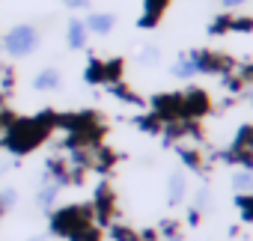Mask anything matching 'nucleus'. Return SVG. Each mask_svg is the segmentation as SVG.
<instances>
[{"mask_svg": "<svg viewBox=\"0 0 253 241\" xmlns=\"http://www.w3.org/2000/svg\"><path fill=\"white\" fill-rule=\"evenodd\" d=\"M54 128H57V116L51 110H45L39 116H27V119H12V122L3 128V146L12 155H27L39 143H45V137Z\"/></svg>", "mask_w": 253, "mask_h": 241, "instance_id": "f257e3e1", "label": "nucleus"}, {"mask_svg": "<svg viewBox=\"0 0 253 241\" xmlns=\"http://www.w3.org/2000/svg\"><path fill=\"white\" fill-rule=\"evenodd\" d=\"M39 42H42L39 27H36V24H27V21L12 24L3 36H0V48H3V54H6V57H12V60L30 57V54L39 48Z\"/></svg>", "mask_w": 253, "mask_h": 241, "instance_id": "f03ea898", "label": "nucleus"}, {"mask_svg": "<svg viewBox=\"0 0 253 241\" xmlns=\"http://www.w3.org/2000/svg\"><path fill=\"white\" fill-rule=\"evenodd\" d=\"M86 226H92V211L84 205H66L60 211H51V235H63L72 241Z\"/></svg>", "mask_w": 253, "mask_h": 241, "instance_id": "7ed1b4c3", "label": "nucleus"}, {"mask_svg": "<svg viewBox=\"0 0 253 241\" xmlns=\"http://www.w3.org/2000/svg\"><path fill=\"white\" fill-rule=\"evenodd\" d=\"M188 57H191V63H194L197 75H200V72H203V75H214V72H229V69H232V60H226L223 54L194 51V54H188Z\"/></svg>", "mask_w": 253, "mask_h": 241, "instance_id": "20e7f679", "label": "nucleus"}, {"mask_svg": "<svg viewBox=\"0 0 253 241\" xmlns=\"http://www.w3.org/2000/svg\"><path fill=\"white\" fill-rule=\"evenodd\" d=\"M60 86H63V72L54 69V66H48V69L33 75V89L36 92H57Z\"/></svg>", "mask_w": 253, "mask_h": 241, "instance_id": "39448f33", "label": "nucleus"}, {"mask_svg": "<svg viewBox=\"0 0 253 241\" xmlns=\"http://www.w3.org/2000/svg\"><path fill=\"white\" fill-rule=\"evenodd\" d=\"M86 42H89V30H86L84 18H72L69 27H66V45H69L72 51H84Z\"/></svg>", "mask_w": 253, "mask_h": 241, "instance_id": "423d86ee", "label": "nucleus"}, {"mask_svg": "<svg viewBox=\"0 0 253 241\" xmlns=\"http://www.w3.org/2000/svg\"><path fill=\"white\" fill-rule=\"evenodd\" d=\"M84 24H86L89 33H95V36H107V33L116 27V15H113V12H89V15L84 18Z\"/></svg>", "mask_w": 253, "mask_h": 241, "instance_id": "0eeeda50", "label": "nucleus"}, {"mask_svg": "<svg viewBox=\"0 0 253 241\" xmlns=\"http://www.w3.org/2000/svg\"><path fill=\"white\" fill-rule=\"evenodd\" d=\"M57 197H60V185H54V182L42 179V185H39V191H36V205H39L42 211H54Z\"/></svg>", "mask_w": 253, "mask_h": 241, "instance_id": "6e6552de", "label": "nucleus"}, {"mask_svg": "<svg viewBox=\"0 0 253 241\" xmlns=\"http://www.w3.org/2000/svg\"><path fill=\"white\" fill-rule=\"evenodd\" d=\"M170 0H143V18H140V27H155L158 18L164 15Z\"/></svg>", "mask_w": 253, "mask_h": 241, "instance_id": "1a4fd4ad", "label": "nucleus"}, {"mask_svg": "<svg viewBox=\"0 0 253 241\" xmlns=\"http://www.w3.org/2000/svg\"><path fill=\"white\" fill-rule=\"evenodd\" d=\"M95 217L98 220H107L110 217V211H113V194H110V188L107 185H98V191H95Z\"/></svg>", "mask_w": 253, "mask_h": 241, "instance_id": "9d476101", "label": "nucleus"}, {"mask_svg": "<svg viewBox=\"0 0 253 241\" xmlns=\"http://www.w3.org/2000/svg\"><path fill=\"white\" fill-rule=\"evenodd\" d=\"M182 197H185V176H170V185H167V200L170 202H182Z\"/></svg>", "mask_w": 253, "mask_h": 241, "instance_id": "9b49d317", "label": "nucleus"}, {"mask_svg": "<svg viewBox=\"0 0 253 241\" xmlns=\"http://www.w3.org/2000/svg\"><path fill=\"white\" fill-rule=\"evenodd\" d=\"M15 205H18V191L15 188H3V191H0V214L15 208Z\"/></svg>", "mask_w": 253, "mask_h": 241, "instance_id": "f8f14e48", "label": "nucleus"}, {"mask_svg": "<svg viewBox=\"0 0 253 241\" xmlns=\"http://www.w3.org/2000/svg\"><path fill=\"white\" fill-rule=\"evenodd\" d=\"M235 188H238V191H253V170L235 176Z\"/></svg>", "mask_w": 253, "mask_h": 241, "instance_id": "ddd939ff", "label": "nucleus"}, {"mask_svg": "<svg viewBox=\"0 0 253 241\" xmlns=\"http://www.w3.org/2000/svg\"><path fill=\"white\" fill-rule=\"evenodd\" d=\"M140 63H143V66L158 63V48H143V51H140Z\"/></svg>", "mask_w": 253, "mask_h": 241, "instance_id": "4468645a", "label": "nucleus"}, {"mask_svg": "<svg viewBox=\"0 0 253 241\" xmlns=\"http://www.w3.org/2000/svg\"><path fill=\"white\" fill-rule=\"evenodd\" d=\"M113 238H116V241H137V235L128 232L125 226H113Z\"/></svg>", "mask_w": 253, "mask_h": 241, "instance_id": "2eb2a0df", "label": "nucleus"}, {"mask_svg": "<svg viewBox=\"0 0 253 241\" xmlns=\"http://www.w3.org/2000/svg\"><path fill=\"white\" fill-rule=\"evenodd\" d=\"M27 241H48V235H36V238H27Z\"/></svg>", "mask_w": 253, "mask_h": 241, "instance_id": "dca6fc26", "label": "nucleus"}]
</instances>
